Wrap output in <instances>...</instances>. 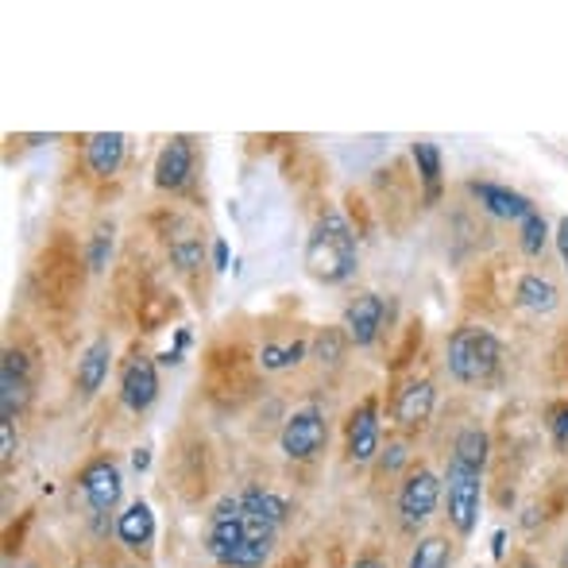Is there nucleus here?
I'll use <instances>...</instances> for the list:
<instances>
[{"instance_id": "25", "label": "nucleus", "mask_w": 568, "mask_h": 568, "mask_svg": "<svg viewBox=\"0 0 568 568\" xmlns=\"http://www.w3.org/2000/svg\"><path fill=\"white\" fill-rule=\"evenodd\" d=\"M314 348H317V359H329V364H333V359H341V348H344L341 333L337 329H325L322 337L314 341Z\"/></svg>"}, {"instance_id": "10", "label": "nucleus", "mask_w": 568, "mask_h": 568, "mask_svg": "<svg viewBox=\"0 0 568 568\" xmlns=\"http://www.w3.org/2000/svg\"><path fill=\"white\" fill-rule=\"evenodd\" d=\"M471 194H476V202L499 221H515V225H523V221L534 213L530 197L515 194V190H507V186H495V182H471Z\"/></svg>"}, {"instance_id": "3", "label": "nucleus", "mask_w": 568, "mask_h": 568, "mask_svg": "<svg viewBox=\"0 0 568 568\" xmlns=\"http://www.w3.org/2000/svg\"><path fill=\"white\" fill-rule=\"evenodd\" d=\"M479 499H484V468L464 460H449L445 476V507L456 534H471L479 523Z\"/></svg>"}, {"instance_id": "7", "label": "nucleus", "mask_w": 568, "mask_h": 568, "mask_svg": "<svg viewBox=\"0 0 568 568\" xmlns=\"http://www.w3.org/2000/svg\"><path fill=\"white\" fill-rule=\"evenodd\" d=\"M120 398L135 414H143L159 398V375L148 356H132L124 364V372H120Z\"/></svg>"}, {"instance_id": "21", "label": "nucleus", "mask_w": 568, "mask_h": 568, "mask_svg": "<svg viewBox=\"0 0 568 568\" xmlns=\"http://www.w3.org/2000/svg\"><path fill=\"white\" fill-rule=\"evenodd\" d=\"M310 344L306 341H291V344H263L260 348V367L263 372H286V367L302 364Z\"/></svg>"}, {"instance_id": "17", "label": "nucleus", "mask_w": 568, "mask_h": 568, "mask_svg": "<svg viewBox=\"0 0 568 568\" xmlns=\"http://www.w3.org/2000/svg\"><path fill=\"white\" fill-rule=\"evenodd\" d=\"M109 359H113V348H109V341H93L90 348H85V356L78 359V390H82L85 398L98 395V387L105 383Z\"/></svg>"}, {"instance_id": "29", "label": "nucleus", "mask_w": 568, "mask_h": 568, "mask_svg": "<svg viewBox=\"0 0 568 568\" xmlns=\"http://www.w3.org/2000/svg\"><path fill=\"white\" fill-rule=\"evenodd\" d=\"M554 434H557V442H568V406H565V410H561V418H557V426H554Z\"/></svg>"}, {"instance_id": "31", "label": "nucleus", "mask_w": 568, "mask_h": 568, "mask_svg": "<svg viewBox=\"0 0 568 568\" xmlns=\"http://www.w3.org/2000/svg\"><path fill=\"white\" fill-rule=\"evenodd\" d=\"M352 568H387V561H379V557H375V554H364V557H359V561L352 565Z\"/></svg>"}, {"instance_id": "13", "label": "nucleus", "mask_w": 568, "mask_h": 568, "mask_svg": "<svg viewBox=\"0 0 568 568\" xmlns=\"http://www.w3.org/2000/svg\"><path fill=\"white\" fill-rule=\"evenodd\" d=\"M434 403H437V390L429 379H414L406 383L403 390H398L395 398V418L403 429H422L429 422V414H434Z\"/></svg>"}, {"instance_id": "1", "label": "nucleus", "mask_w": 568, "mask_h": 568, "mask_svg": "<svg viewBox=\"0 0 568 568\" xmlns=\"http://www.w3.org/2000/svg\"><path fill=\"white\" fill-rule=\"evenodd\" d=\"M306 271L322 283H344L356 271V236L341 213H325L306 244Z\"/></svg>"}, {"instance_id": "9", "label": "nucleus", "mask_w": 568, "mask_h": 568, "mask_svg": "<svg viewBox=\"0 0 568 568\" xmlns=\"http://www.w3.org/2000/svg\"><path fill=\"white\" fill-rule=\"evenodd\" d=\"M375 453H379V406L375 398H367L348 418V456L356 464H367Z\"/></svg>"}, {"instance_id": "6", "label": "nucleus", "mask_w": 568, "mask_h": 568, "mask_svg": "<svg viewBox=\"0 0 568 568\" xmlns=\"http://www.w3.org/2000/svg\"><path fill=\"white\" fill-rule=\"evenodd\" d=\"M82 495L85 503H90L93 515H113V507L120 503V468L113 460H93L90 468L82 471Z\"/></svg>"}, {"instance_id": "27", "label": "nucleus", "mask_w": 568, "mask_h": 568, "mask_svg": "<svg viewBox=\"0 0 568 568\" xmlns=\"http://www.w3.org/2000/svg\"><path fill=\"white\" fill-rule=\"evenodd\" d=\"M387 453L390 456H383V468H387V471H395L398 464H406V445H390Z\"/></svg>"}, {"instance_id": "8", "label": "nucleus", "mask_w": 568, "mask_h": 568, "mask_svg": "<svg viewBox=\"0 0 568 568\" xmlns=\"http://www.w3.org/2000/svg\"><path fill=\"white\" fill-rule=\"evenodd\" d=\"M28 395H31L28 359L20 352H4V364H0V418L12 422L23 410Z\"/></svg>"}, {"instance_id": "16", "label": "nucleus", "mask_w": 568, "mask_h": 568, "mask_svg": "<svg viewBox=\"0 0 568 568\" xmlns=\"http://www.w3.org/2000/svg\"><path fill=\"white\" fill-rule=\"evenodd\" d=\"M515 298H518V306L530 310V314H554V310L561 306V291H557V283L546 275H523L518 278Z\"/></svg>"}, {"instance_id": "35", "label": "nucleus", "mask_w": 568, "mask_h": 568, "mask_svg": "<svg viewBox=\"0 0 568 568\" xmlns=\"http://www.w3.org/2000/svg\"><path fill=\"white\" fill-rule=\"evenodd\" d=\"M20 568H28V565H20Z\"/></svg>"}, {"instance_id": "15", "label": "nucleus", "mask_w": 568, "mask_h": 568, "mask_svg": "<svg viewBox=\"0 0 568 568\" xmlns=\"http://www.w3.org/2000/svg\"><path fill=\"white\" fill-rule=\"evenodd\" d=\"M124 148H128V140L120 132H98L85 143V163H90V171L98 174V179H113L120 171V163H124Z\"/></svg>"}, {"instance_id": "4", "label": "nucleus", "mask_w": 568, "mask_h": 568, "mask_svg": "<svg viewBox=\"0 0 568 568\" xmlns=\"http://www.w3.org/2000/svg\"><path fill=\"white\" fill-rule=\"evenodd\" d=\"M442 495H445V484H442L437 471L414 468L410 476L403 479V487H398V523H403V530H418V526H426L429 518H434Z\"/></svg>"}, {"instance_id": "33", "label": "nucleus", "mask_w": 568, "mask_h": 568, "mask_svg": "<svg viewBox=\"0 0 568 568\" xmlns=\"http://www.w3.org/2000/svg\"><path fill=\"white\" fill-rule=\"evenodd\" d=\"M503 546H507V530H499V534H495V546H491V554H495V557H503Z\"/></svg>"}, {"instance_id": "19", "label": "nucleus", "mask_w": 568, "mask_h": 568, "mask_svg": "<svg viewBox=\"0 0 568 568\" xmlns=\"http://www.w3.org/2000/svg\"><path fill=\"white\" fill-rule=\"evenodd\" d=\"M414 163H418V174L426 182V202L434 205L442 197V148L429 140L414 143Z\"/></svg>"}, {"instance_id": "26", "label": "nucleus", "mask_w": 568, "mask_h": 568, "mask_svg": "<svg viewBox=\"0 0 568 568\" xmlns=\"http://www.w3.org/2000/svg\"><path fill=\"white\" fill-rule=\"evenodd\" d=\"M16 453V437H12V422H0V456H4V464L12 460Z\"/></svg>"}, {"instance_id": "20", "label": "nucleus", "mask_w": 568, "mask_h": 568, "mask_svg": "<svg viewBox=\"0 0 568 568\" xmlns=\"http://www.w3.org/2000/svg\"><path fill=\"white\" fill-rule=\"evenodd\" d=\"M453 565V546L445 534H426V538L414 546L410 565L406 568H449Z\"/></svg>"}, {"instance_id": "12", "label": "nucleus", "mask_w": 568, "mask_h": 568, "mask_svg": "<svg viewBox=\"0 0 568 568\" xmlns=\"http://www.w3.org/2000/svg\"><path fill=\"white\" fill-rule=\"evenodd\" d=\"M383 314H387V310H383L379 294H359V298L348 306V314H344V329H348V341L356 344V348H367V344L379 337Z\"/></svg>"}, {"instance_id": "5", "label": "nucleus", "mask_w": 568, "mask_h": 568, "mask_svg": "<svg viewBox=\"0 0 568 568\" xmlns=\"http://www.w3.org/2000/svg\"><path fill=\"white\" fill-rule=\"evenodd\" d=\"M325 414L317 406H306V410H294L283 426V453L291 460H314L317 453L325 449Z\"/></svg>"}, {"instance_id": "11", "label": "nucleus", "mask_w": 568, "mask_h": 568, "mask_svg": "<svg viewBox=\"0 0 568 568\" xmlns=\"http://www.w3.org/2000/svg\"><path fill=\"white\" fill-rule=\"evenodd\" d=\"M194 174V148H190L186 135H174L163 151H159L155 163V186L159 190H182L186 179Z\"/></svg>"}, {"instance_id": "23", "label": "nucleus", "mask_w": 568, "mask_h": 568, "mask_svg": "<svg viewBox=\"0 0 568 568\" xmlns=\"http://www.w3.org/2000/svg\"><path fill=\"white\" fill-rule=\"evenodd\" d=\"M171 260L179 263L182 271H194L197 263H202V240H194V236L174 240V244H171Z\"/></svg>"}, {"instance_id": "34", "label": "nucleus", "mask_w": 568, "mask_h": 568, "mask_svg": "<svg viewBox=\"0 0 568 568\" xmlns=\"http://www.w3.org/2000/svg\"><path fill=\"white\" fill-rule=\"evenodd\" d=\"M518 568H538V565H534V561H518Z\"/></svg>"}, {"instance_id": "22", "label": "nucleus", "mask_w": 568, "mask_h": 568, "mask_svg": "<svg viewBox=\"0 0 568 568\" xmlns=\"http://www.w3.org/2000/svg\"><path fill=\"white\" fill-rule=\"evenodd\" d=\"M546 236H549V225H546V217H541L538 210H534L530 217L518 225V244H523L526 255H541V247H546Z\"/></svg>"}, {"instance_id": "28", "label": "nucleus", "mask_w": 568, "mask_h": 568, "mask_svg": "<svg viewBox=\"0 0 568 568\" xmlns=\"http://www.w3.org/2000/svg\"><path fill=\"white\" fill-rule=\"evenodd\" d=\"M213 263H217V271L229 267V244L225 240H217V247H213Z\"/></svg>"}, {"instance_id": "18", "label": "nucleus", "mask_w": 568, "mask_h": 568, "mask_svg": "<svg viewBox=\"0 0 568 568\" xmlns=\"http://www.w3.org/2000/svg\"><path fill=\"white\" fill-rule=\"evenodd\" d=\"M116 538L124 541L128 549H140L155 538V515H151L148 503H132V507L116 518Z\"/></svg>"}, {"instance_id": "14", "label": "nucleus", "mask_w": 568, "mask_h": 568, "mask_svg": "<svg viewBox=\"0 0 568 568\" xmlns=\"http://www.w3.org/2000/svg\"><path fill=\"white\" fill-rule=\"evenodd\" d=\"M240 503H244L247 523L263 526V530H271V534H275L278 526L286 523V515H291L286 499H278L275 491H263V487H247V491L240 495Z\"/></svg>"}, {"instance_id": "30", "label": "nucleus", "mask_w": 568, "mask_h": 568, "mask_svg": "<svg viewBox=\"0 0 568 568\" xmlns=\"http://www.w3.org/2000/svg\"><path fill=\"white\" fill-rule=\"evenodd\" d=\"M557 244H561V255H565V263H568V217L557 225Z\"/></svg>"}, {"instance_id": "24", "label": "nucleus", "mask_w": 568, "mask_h": 568, "mask_svg": "<svg viewBox=\"0 0 568 568\" xmlns=\"http://www.w3.org/2000/svg\"><path fill=\"white\" fill-rule=\"evenodd\" d=\"M109 252H113V229H101L98 236H93V247H90V271H105Z\"/></svg>"}, {"instance_id": "2", "label": "nucleus", "mask_w": 568, "mask_h": 568, "mask_svg": "<svg viewBox=\"0 0 568 568\" xmlns=\"http://www.w3.org/2000/svg\"><path fill=\"white\" fill-rule=\"evenodd\" d=\"M503 364V344L484 325H460L449 337V372L456 383H487Z\"/></svg>"}, {"instance_id": "32", "label": "nucleus", "mask_w": 568, "mask_h": 568, "mask_svg": "<svg viewBox=\"0 0 568 568\" xmlns=\"http://www.w3.org/2000/svg\"><path fill=\"white\" fill-rule=\"evenodd\" d=\"M132 464H135V471H148V464H151V456H148V449H135V456H132Z\"/></svg>"}]
</instances>
